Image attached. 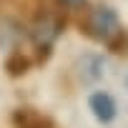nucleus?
Masks as SVG:
<instances>
[{
    "instance_id": "nucleus-1",
    "label": "nucleus",
    "mask_w": 128,
    "mask_h": 128,
    "mask_svg": "<svg viewBox=\"0 0 128 128\" xmlns=\"http://www.w3.org/2000/svg\"><path fill=\"white\" fill-rule=\"evenodd\" d=\"M88 33H90L93 38H98V40L110 43V40L120 33L116 10H110V8H96V10L90 13V18H88Z\"/></svg>"
},
{
    "instance_id": "nucleus-2",
    "label": "nucleus",
    "mask_w": 128,
    "mask_h": 128,
    "mask_svg": "<svg viewBox=\"0 0 128 128\" xmlns=\"http://www.w3.org/2000/svg\"><path fill=\"white\" fill-rule=\"evenodd\" d=\"M30 33H33V40L40 48H48L58 38V33H60V20L53 18V15H43V18H38V23L33 25Z\"/></svg>"
},
{
    "instance_id": "nucleus-3",
    "label": "nucleus",
    "mask_w": 128,
    "mask_h": 128,
    "mask_svg": "<svg viewBox=\"0 0 128 128\" xmlns=\"http://www.w3.org/2000/svg\"><path fill=\"white\" fill-rule=\"evenodd\" d=\"M90 110H93V116H96L100 123H110V120L116 118V113H118L116 100H113L108 93H103V90L90 96Z\"/></svg>"
},
{
    "instance_id": "nucleus-4",
    "label": "nucleus",
    "mask_w": 128,
    "mask_h": 128,
    "mask_svg": "<svg viewBox=\"0 0 128 128\" xmlns=\"http://www.w3.org/2000/svg\"><path fill=\"white\" fill-rule=\"evenodd\" d=\"M58 3H63V5H83L86 0H58Z\"/></svg>"
},
{
    "instance_id": "nucleus-5",
    "label": "nucleus",
    "mask_w": 128,
    "mask_h": 128,
    "mask_svg": "<svg viewBox=\"0 0 128 128\" xmlns=\"http://www.w3.org/2000/svg\"><path fill=\"white\" fill-rule=\"evenodd\" d=\"M35 123H38V126H28V123H25V128H43V120H35Z\"/></svg>"
}]
</instances>
